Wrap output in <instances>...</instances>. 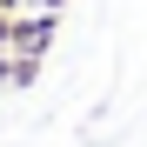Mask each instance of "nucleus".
<instances>
[{
  "label": "nucleus",
  "mask_w": 147,
  "mask_h": 147,
  "mask_svg": "<svg viewBox=\"0 0 147 147\" xmlns=\"http://www.w3.org/2000/svg\"><path fill=\"white\" fill-rule=\"evenodd\" d=\"M54 27H60V13H34V7H20V13H13V27H7V54L34 60L40 47L54 40Z\"/></svg>",
  "instance_id": "obj_1"
},
{
  "label": "nucleus",
  "mask_w": 147,
  "mask_h": 147,
  "mask_svg": "<svg viewBox=\"0 0 147 147\" xmlns=\"http://www.w3.org/2000/svg\"><path fill=\"white\" fill-rule=\"evenodd\" d=\"M7 27H13V13H7V7H0V54H7Z\"/></svg>",
  "instance_id": "obj_2"
},
{
  "label": "nucleus",
  "mask_w": 147,
  "mask_h": 147,
  "mask_svg": "<svg viewBox=\"0 0 147 147\" xmlns=\"http://www.w3.org/2000/svg\"><path fill=\"white\" fill-rule=\"evenodd\" d=\"M0 7H7V13H20V7H27V0H0Z\"/></svg>",
  "instance_id": "obj_3"
}]
</instances>
